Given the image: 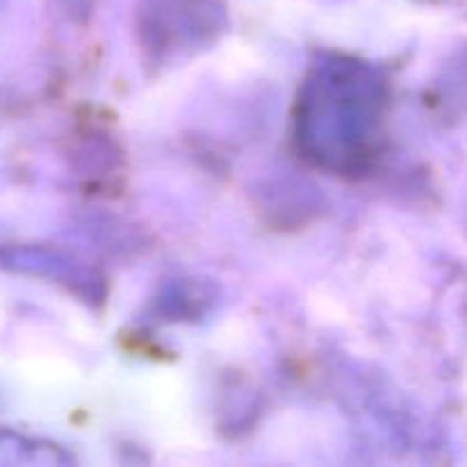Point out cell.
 <instances>
[{"instance_id": "cell-1", "label": "cell", "mask_w": 467, "mask_h": 467, "mask_svg": "<svg viewBox=\"0 0 467 467\" xmlns=\"http://www.w3.org/2000/svg\"><path fill=\"white\" fill-rule=\"evenodd\" d=\"M383 85L368 67L328 59L315 68L296 105V140L306 158L333 171L360 169L374 149Z\"/></svg>"}]
</instances>
